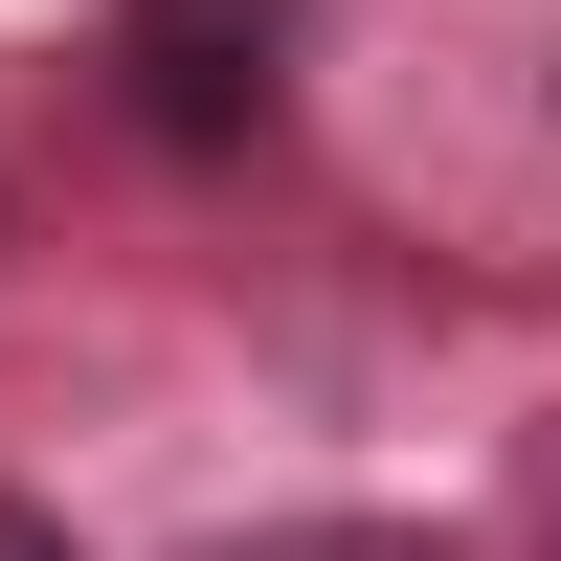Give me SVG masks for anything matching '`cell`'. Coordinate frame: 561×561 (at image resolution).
Masks as SVG:
<instances>
[{
    "mask_svg": "<svg viewBox=\"0 0 561 561\" xmlns=\"http://www.w3.org/2000/svg\"><path fill=\"white\" fill-rule=\"evenodd\" d=\"M203 561H449L427 517H248V539H203Z\"/></svg>",
    "mask_w": 561,
    "mask_h": 561,
    "instance_id": "cell-2",
    "label": "cell"
},
{
    "mask_svg": "<svg viewBox=\"0 0 561 561\" xmlns=\"http://www.w3.org/2000/svg\"><path fill=\"white\" fill-rule=\"evenodd\" d=\"M0 561H90V539H68V517H45V494H0Z\"/></svg>",
    "mask_w": 561,
    "mask_h": 561,
    "instance_id": "cell-3",
    "label": "cell"
},
{
    "mask_svg": "<svg viewBox=\"0 0 561 561\" xmlns=\"http://www.w3.org/2000/svg\"><path fill=\"white\" fill-rule=\"evenodd\" d=\"M135 90H158V135H225L270 90V0H135Z\"/></svg>",
    "mask_w": 561,
    "mask_h": 561,
    "instance_id": "cell-1",
    "label": "cell"
}]
</instances>
